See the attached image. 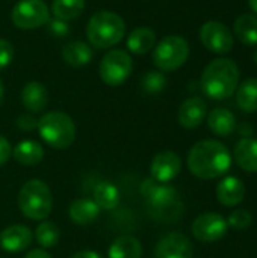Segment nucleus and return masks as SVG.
I'll use <instances>...</instances> for the list:
<instances>
[{
  "instance_id": "f257e3e1",
  "label": "nucleus",
  "mask_w": 257,
  "mask_h": 258,
  "mask_svg": "<svg viewBox=\"0 0 257 258\" xmlns=\"http://www.w3.org/2000/svg\"><path fill=\"white\" fill-rule=\"evenodd\" d=\"M139 192L147 204L148 215L161 224H176L182 219L185 206L180 194L167 183L147 178L141 183Z\"/></svg>"
},
{
  "instance_id": "f03ea898",
  "label": "nucleus",
  "mask_w": 257,
  "mask_h": 258,
  "mask_svg": "<svg viewBox=\"0 0 257 258\" xmlns=\"http://www.w3.org/2000/svg\"><path fill=\"white\" fill-rule=\"evenodd\" d=\"M232 165V156L224 144L214 139L197 142L188 154L191 174L203 180L223 177Z\"/></svg>"
},
{
  "instance_id": "7ed1b4c3",
  "label": "nucleus",
  "mask_w": 257,
  "mask_h": 258,
  "mask_svg": "<svg viewBox=\"0 0 257 258\" xmlns=\"http://www.w3.org/2000/svg\"><path fill=\"white\" fill-rule=\"evenodd\" d=\"M239 83V68L232 59H214L201 74V89L212 100L232 97Z\"/></svg>"
},
{
  "instance_id": "20e7f679",
  "label": "nucleus",
  "mask_w": 257,
  "mask_h": 258,
  "mask_svg": "<svg viewBox=\"0 0 257 258\" xmlns=\"http://www.w3.org/2000/svg\"><path fill=\"white\" fill-rule=\"evenodd\" d=\"M126 35L124 20L111 11L95 12L86 26V36L91 45L97 48H111L123 41Z\"/></svg>"
},
{
  "instance_id": "39448f33",
  "label": "nucleus",
  "mask_w": 257,
  "mask_h": 258,
  "mask_svg": "<svg viewBox=\"0 0 257 258\" xmlns=\"http://www.w3.org/2000/svg\"><path fill=\"white\" fill-rule=\"evenodd\" d=\"M18 207L21 213L32 221H45L53 209L50 187L41 180L24 183L18 194Z\"/></svg>"
},
{
  "instance_id": "423d86ee",
  "label": "nucleus",
  "mask_w": 257,
  "mask_h": 258,
  "mask_svg": "<svg viewBox=\"0 0 257 258\" xmlns=\"http://www.w3.org/2000/svg\"><path fill=\"white\" fill-rule=\"evenodd\" d=\"M38 132L42 141L55 150L71 147L76 139L74 121L64 112H48L38 119Z\"/></svg>"
},
{
  "instance_id": "0eeeda50",
  "label": "nucleus",
  "mask_w": 257,
  "mask_h": 258,
  "mask_svg": "<svg viewBox=\"0 0 257 258\" xmlns=\"http://www.w3.org/2000/svg\"><path fill=\"white\" fill-rule=\"evenodd\" d=\"M189 57V44L180 35H168L159 41L153 51L155 65L165 73L176 71Z\"/></svg>"
},
{
  "instance_id": "6e6552de",
  "label": "nucleus",
  "mask_w": 257,
  "mask_h": 258,
  "mask_svg": "<svg viewBox=\"0 0 257 258\" xmlns=\"http://www.w3.org/2000/svg\"><path fill=\"white\" fill-rule=\"evenodd\" d=\"M133 70V60L124 50L115 48L105 54L100 62V77L108 86L123 85Z\"/></svg>"
},
{
  "instance_id": "1a4fd4ad",
  "label": "nucleus",
  "mask_w": 257,
  "mask_h": 258,
  "mask_svg": "<svg viewBox=\"0 0 257 258\" xmlns=\"http://www.w3.org/2000/svg\"><path fill=\"white\" fill-rule=\"evenodd\" d=\"M12 23L24 30H32L50 20V9L44 0H20L11 12Z\"/></svg>"
},
{
  "instance_id": "9d476101",
  "label": "nucleus",
  "mask_w": 257,
  "mask_h": 258,
  "mask_svg": "<svg viewBox=\"0 0 257 258\" xmlns=\"http://www.w3.org/2000/svg\"><path fill=\"white\" fill-rule=\"evenodd\" d=\"M200 41L201 44L214 53L224 54L233 48L235 38L230 29L221 21H206L200 29Z\"/></svg>"
},
{
  "instance_id": "9b49d317",
  "label": "nucleus",
  "mask_w": 257,
  "mask_h": 258,
  "mask_svg": "<svg viewBox=\"0 0 257 258\" xmlns=\"http://www.w3.org/2000/svg\"><path fill=\"white\" fill-rule=\"evenodd\" d=\"M192 234L200 242H217L227 234L229 224L218 213H203L192 222Z\"/></svg>"
},
{
  "instance_id": "f8f14e48",
  "label": "nucleus",
  "mask_w": 257,
  "mask_h": 258,
  "mask_svg": "<svg viewBox=\"0 0 257 258\" xmlns=\"http://www.w3.org/2000/svg\"><path fill=\"white\" fill-rule=\"evenodd\" d=\"M182 169V160L174 151H161L158 153L150 165V174L151 178H155L159 183H168L174 180Z\"/></svg>"
},
{
  "instance_id": "ddd939ff",
  "label": "nucleus",
  "mask_w": 257,
  "mask_h": 258,
  "mask_svg": "<svg viewBox=\"0 0 257 258\" xmlns=\"http://www.w3.org/2000/svg\"><path fill=\"white\" fill-rule=\"evenodd\" d=\"M192 245L182 233H170L164 236L155 249V258H192Z\"/></svg>"
},
{
  "instance_id": "4468645a",
  "label": "nucleus",
  "mask_w": 257,
  "mask_h": 258,
  "mask_svg": "<svg viewBox=\"0 0 257 258\" xmlns=\"http://www.w3.org/2000/svg\"><path fill=\"white\" fill-rule=\"evenodd\" d=\"M206 115H208L206 101L200 97H191L182 103L177 119L183 128L192 130L201 125V122L206 119Z\"/></svg>"
},
{
  "instance_id": "2eb2a0df",
  "label": "nucleus",
  "mask_w": 257,
  "mask_h": 258,
  "mask_svg": "<svg viewBox=\"0 0 257 258\" xmlns=\"http://www.w3.org/2000/svg\"><path fill=\"white\" fill-rule=\"evenodd\" d=\"M32 231L24 225H11L0 233V246L8 252L26 251L32 243Z\"/></svg>"
},
{
  "instance_id": "dca6fc26",
  "label": "nucleus",
  "mask_w": 257,
  "mask_h": 258,
  "mask_svg": "<svg viewBox=\"0 0 257 258\" xmlns=\"http://www.w3.org/2000/svg\"><path fill=\"white\" fill-rule=\"evenodd\" d=\"M245 186L236 177H226L217 186V198L226 207H236L244 201Z\"/></svg>"
},
{
  "instance_id": "f3484780",
  "label": "nucleus",
  "mask_w": 257,
  "mask_h": 258,
  "mask_svg": "<svg viewBox=\"0 0 257 258\" xmlns=\"http://www.w3.org/2000/svg\"><path fill=\"white\" fill-rule=\"evenodd\" d=\"M21 101H23V106L29 112L39 113L48 104V92L42 83L29 82L27 85H24V88L21 91Z\"/></svg>"
},
{
  "instance_id": "a211bd4d",
  "label": "nucleus",
  "mask_w": 257,
  "mask_h": 258,
  "mask_svg": "<svg viewBox=\"0 0 257 258\" xmlns=\"http://www.w3.org/2000/svg\"><path fill=\"white\" fill-rule=\"evenodd\" d=\"M235 162L238 166L247 172H257V139L254 138H242L233 151Z\"/></svg>"
},
{
  "instance_id": "6ab92c4d",
  "label": "nucleus",
  "mask_w": 257,
  "mask_h": 258,
  "mask_svg": "<svg viewBox=\"0 0 257 258\" xmlns=\"http://www.w3.org/2000/svg\"><path fill=\"white\" fill-rule=\"evenodd\" d=\"M70 219L77 225H89L100 216V207L94 203V200L79 198L71 203L68 209Z\"/></svg>"
},
{
  "instance_id": "aec40b11",
  "label": "nucleus",
  "mask_w": 257,
  "mask_h": 258,
  "mask_svg": "<svg viewBox=\"0 0 257 258\" xmlns=\"http://www.w3.org/2000/svg\"><path fill=\"white\" fill-rule=\"evenodd\" d=\"M208 125L215 135L229 136L236 130V118L229 109L217 107L208 115Z\"/></svg>"
},
{
  "instance_id": "412c9836",
  "label": "nucleus",
  "mask_w": 257,
  "mask_h": 258,
  "mask_svg": "<svg viewBox=\"0 0 257 258\" xmlns=\"http://www.w3.org/2000/svg\"><path fill=\"white\" fill-rule=\"evenodd\" d=\"M141 242L133 236L117 237L108 249V258H141Z\"/></svg>"
},
{
  "instance_id": "4be33fe9",
  "label": "nucleus",
  "mask_w": 257,
  "mask_h": 258,
  "mask_svg": "<svg viewBox=\"0 0 257 258\" xmlns=\"http://www.w3.org/2000/svg\"><path fill=\"white\" fill-rule=\"evenodd\" d=\"M14 159L24 166L38 165L44 157V148L36 141H21L12 150Z\"/></svg>"
},
{
  "instance_id": "5701e85b",
  "label": "nucleus",
  "mask_w": 257,
  "mask_h": 258,
  "mask_svg": "<svg viewBox=\"0 0 257 258\" xmlns=\"http://www.w3.org/2000/svg\"><path fill=\"white\" fill-rule=\"evenodd\" d=\"M94 203L103 210H114L120 206L121 194L118 187L111 181H100L92 192Z\"/></svg>"
},
{
  "instance_id": "b1692460",
  "label": "nucleus",
  "mask_w": 257,
  "mask_h": 258,
  "mask_svg": "<svg viewBox=\"0 0 257 258\" xmlns=\"http://www.w3.org/2000/svg\"><path fill=\"white\" fill-rule=\"evenodd\" d=\"M92 50L83 41H71L62 48V59L71 67H83L92 60Z\"/></svg>"
},
{
  "instance_id": "393cba45",
  "label": "nucleus",
  "mask_w": 257,
  "mask_h": 258,
  "mask_svg": "<svg viewBox=\"0 0 257 258\" xmlns=\"http://www.w3.org/2000/svg\"><path fill=\"white\" fill-rule=\"evenodd\" d=\"M156 45V33L150 27H138L130 32L127 47L135 54H145Z\"/></svg>"
},
{
  "instance_id": "a878e982",
  "label": "nucleus",
  "mask_w": 257,
  "mask_h": 258,
  "mask_svg": "<svg viewBox=\"0 0 257 258\" xmlns=\"http://www.w3.org/2000/svg\"><path fill=\"white\" fill-rule=\"evenodd\" d=\"M236 104L242 112H257V79H247L238 86Z\"/></svg>"
},
{
  "instance_id": "bb28decb",
  "label": "nucleus",
  "mask_w": 257,
  "mask_h": 258,
  "mask_svg": "<svg viewBox=\"0 0 257 258\" xmlns=\"http://www.w3.org/2000/svg\"><path fill=\"white\" fill-rule=\"evenodd\" d=\"M235 35L245 45H257V18L250 14H242L233 24Z\"/></svg>"
},
{
  "instance_id": "cd10ccee",
  "label": "nucleus",
  "mask_w": 257,
  "mask_h": 258,
  "mask_svg": "<svg viewBox=\"0 0 257 258\" xmlns=\"http://www.w3.org/2000/svg\"><path fill=\"white\" fill-rule=\"evenodd\" d=\"M85 9V0H53L52 12L55 18L70 21L77 18Z\"/></svg>"
},
{
  "instance_id": "c85d7f7f",
  "label": "nucleus",
  "mask_w": 257,
  "mask_h": 258,
  "mask_svg": "<svg viewBox=\"0 0 257 258\" xmlns=\"http://www.w3.org/2000/svg\"><path fill=\"white\" fill-rule=\"evenodd\" d=\"M59 237H61L59 228L47 219L42 221L35 230V239L42 249H48V248L56 246L59 242Z\"/></svg>"
},
{
  "instance_id": "c756f323",
  "label": "nucleus",
  "mask_w": 257,
  "mask_h": 258,
  "mask_svg": "<svg viewBox=\"0 0 257 258\" xmlns=\"http://www.w3.org/2000/svg\"><path fill=\"white\" fill-rule=\"evenodd\" d=\"M165 86H167V79L159 71H148L141 79V88L147 94H153V95L159 94L165 89Z\"/></svg>"
},
{
  "instance_id": "7c9ffc66",
  "label": "nucleus",
  "mask_w": 257,
  "mask_h": 258,
  "mask_svg": "<svg viewBox=\"0 0 257 258\" xmlns=\"http://www.w3.org/2000/svg\"><path fill=\"white\" fill-rule=\"evenodd\" d=\"M253 222V216L248 210L245 209H238V210H233L227 219V224L229 227H232L233 230H245L251 225Z\"/></svg>"
},
{
  "instance_id": "2f4dec72",
  "label": "nucleus",
  "mask_w": 257,
  "mask_h": 258,
  "mask_svg": "<svg viewBox=\"0 0 257 258\" xmlns=\"http://www.w3.org/2000/svg\"><path fill=\"white\" fill-rule=\"evenodd\" d=\"M45 27H47V32L56 38H64L70 33V26L67 21L64 20H59V18H50L47 23H45Z\"/></svg>"
},
{
  "instance_id": "473e14b6",
  "label": "nucleus",
  "mask_w": 257,
  "mask_h": 258,
  "mask_svg": "<svg viewBox=\"0 0 257 258\" xmlns=\"http://www.w3.org/2000/svg\"><path fill=\"white\" fill-rule=\"evenodd\" d=\"M14 59V47L9 41L0 39V71L8 68Z\"/></svg>"
},
{
  "instance_id": "72a5a7b5",
  "label": "nucleus",
  "mask_w": 257,
  "mask_h": 258,
  "mask_svg": "<svg viewBox=\"0 0 257 258\" xmlns=\"http://www.w3.org/2000/svg\"><path fill=\"white\" fill-rule=\"evenodd\" d=\"M17 127L23 132H33L35 128H38V119L32 115H20L15 121Z\"/></svg>"
},
{
  "instance_id": "f704fd0d",
  "label": "nucleus",
  "mask_w": 257,
  "mask_h": 258,
  "mask_svg": "<svg viewBox=\"0 0 257 258\" xmlns=\"http://www.w3.org/2000/svg\"><path fill=\"white\" fill-rule=\"evenodd\" d=\"M11 156H12V147L8 142V139L0 135V166H3Z\"/></svg>"
},
{
  "instance_id": "c9c22d12",
  "label": "nucleus",
  "mask_w": 257,
  "mask_h": 258,
  "mask_svg": "<svg viewBox=\"0 0 257 258\" xmlns=\"http://www.w3.org/2000/svg\"><path fill=\"white\" fill-rule=\"evenodd\" d=\"M70 258H105L101 254L95 252V251H79L76 254H73Z\"/></svg>"
},
{
  "instance_id": "e433bc0d",
  "label": "nucleus",
  "mask_w": 257,
  "mask_h": 258,
  "mask_svg": "<svg viewBox=\"0 0 257 258\" xmlns=\"http://www.w3.org/2000/svg\"><path fill=\"white\" fill-rule=\"evenodd\" d=\"M24 258H52L44 249H32L26 254Z\"/></svg>"
},
{
  "instance_id": "4c0bfd02",
  "label": "nucleus",
  "mask_w": 257,
  "mask_h": 258,
  "mask_svg": "<svg viewBox=\"0 0 257 258\" xmlns=\"http://www.w3.org/2000/svg\"><path fill=\"white\" fill-rule=\"evenodd\" d=\"M3 98H5V88H3V82H2V79H0V106H2V103H3Z\"/></svg>"
},
{
  "instance_id": "58836bf2",
  "label": "nucleus",
  "mask_w": 257,
  "mask_h": 258,
  "mask_svg": "<svg viewBox=\"0 0 257 258\" xmlns=\"http://www.w3.org/2000/svg\"><path fill=\"white\" fill-rule=\"evenodd\" d=\"M248 3H250V8L257 14V0H248Z\"/></svg>"
},
{
  "instance_id": "ea45409f",
  "label": "nucleus",
  "mask_w": 257,
  "mask_h": 258,
  "mask_svg": "<svg viewBox=\"0 0 257 258\" xmlns=\"http://www.w3.org/2000/svg\"><path fill=\"white\" fill-rule=\"evenodd\" d=\"M253 59H254V62L257 63V48H256V51H254V54H253Z\"/></svg>"
}]
</instances>
